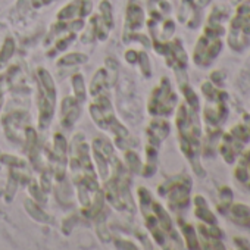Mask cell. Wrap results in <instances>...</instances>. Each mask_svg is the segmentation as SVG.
<instances>
[{"mask_svg": "<svg viewBox=\"0 0 250 250\" xmlns=\"http://www.w3.org/2000/svg\"><path fill=\"white\" fill-rule=\"evenodd\" d=\"M177 102L175 94L171 90L169 81L167 78H162L159 85L153 88L149 103H147V112L153 116L158 115H169L174 109Z\"/></svg>", "mask_w": 250, "mask_h": 250, "instance_id": "obj_2", "label": "cell"}, {"mask_svg": "<svg viewBox=\"0 0 250 250\" xmlns=\"http://www.w3.org/2000/svg\"><path fill=\"white\" fill-rule=\"evenodd\" d=\"M37 109H39V128L46 130L50 127L56 107V85L44 68L37 69Z\"/></svg>", "mask_w": 250, "mask_h": 250, "instance_id": "obj_1", "label": "cell"}, {"mask_svg": "<svg viewBox=\"0 0 250 250\" xmlns=\"http://www.w3.org/2000/svg\"><path fill=\"white\" fill-rule=\"evenodd\" d=\"M71 78H72L71 83H72V88H74V97H75L80 103L85 102L87 91H85V83H84L83 75L78 72V74H74Z\"/></svg>", "mask_w": 250, "mask_h": 250, "instance_id": "obj_4", "label": "cell"}, {"mask_svg": "<svg viewBox=\"0 0 250 250\" xmlns=\"http://www.w3.org/2000/svg\"><path fill=\"white\" fill-rule=\"evenodd\" d=\"M3 85H5V80H0V110H2L3 106Z\"/></svg>", "mask_w": 250, "mask_h": 250, "instance_id": "obj_7", "label": "cell"}, {"mask_svg": "<svg viewBox=\"0 0 250 250\" xmlns=\"http://www.w3.org/2000/svg\"><path fill=\"white\" fill-rule=\"evenodd\" d=\"M78 116H80V102L74 96H66L61 104V118H59L61 125L65 130H68L74 127Z\"/></svg>", "mask_w": 250, "mask_h": 250, "instance_id": "obj_3", "label": "cell"}, {"mask_svg": "<svg viewBox=\"0 0 250 250\" xmlns=\"http://www.w3.org/2000/svg\"><path fill=\"white\" fill-rule=\"evenodd\" d=\"M88 61V58L83 53H68L65 56H62L58 61V66H71V65H81L85 63Z\"/></svg>", "mask_w": 250, "mask_h": 250, "instance_id": "obj_5", "label": "cell"}, {"mask_svg": "<svg viewBox=\"0 0 250 250\" xmlns=\"http://www.w3.org/2000/svg\"><path fill=\"white\" fill-rule=\"evenodd\" d=\"M15 52V40L12 37H8L0 50V62H8Z\"/></svg>", "mask_w": 250, "mask_h": 250, "instance_id": "obj_6", "label": "cell"}]
</instances>
